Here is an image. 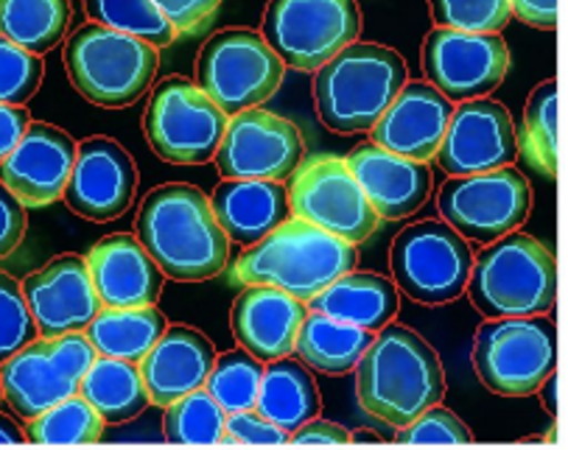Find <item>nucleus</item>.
Segmentation results:
<instances>
[{"mask_svg":"<svg viewBox=\"0 0 568 450\" xmlns=\"http://www.w3.org/2000/svg\"><path fill=\"white\" fill-rule=\"evenodd\" d=\"M165 328L169 325H165L163 310H158L154 305H146V308H101L84 328V336L99 356L141 364L143 356L165 334Z\"/></svg>","mask_w":568,"mask_h":450,"instance_id":"c756f323","label":"nucleus"},{"mask_svg":"<svg viewBox=\"0 0 568 450\" xmlns=\"http://www.w3.org/2000/svg\"><path fill=\"white\" fill-rule=\"evenodd\" d=\"M26 235V207L0 182V257H9Z\"/></svg>","mask_w":568,"mask_h":450,"instance_id":"c03bdc74","label":"nucleus"},{"mask_svg":"<svg viewBox=\"0 0 568 450\" xmlns=\"http://www.w3.org/2000/svg\"><path fill=\"white\" fill-rule=\"evenodd\" d=\"M160 57L152 45L88 23L68 37L65 68L77 93L90 104L123 110L143 99L158 76Z\"/></svg>","mask_w":568,"mask_h":450,"instance_id":"423d86ee","label":"nucleus"},{"mask_svg":"<svg viewBox=\"0 0 568 450\" xmlns=\"http://www.w3.org/2000/svg\"><path fill=\"white\" fill-rule=\"evenodd\" d=\"M0 398H3V389H0Z\"/></svg>","mask_w":568,"mask_h":450,"instance_id":"603ef678","label":"nucleus"},{"mask_svg":"<svg viewBox=\"0 0 568 450\" xmlns=\"http://www.w3.org/2000/svg\"><path fill=\"white\" fill-rule=\"evenodd\" d=\"M323 409V398L303 361L294 358H277L264 367L255 411L275 422L283 431H297L303 422L314 420Z\"/></svg>","mask_w":568,"mask_h":450,"instance_id":"cd10ccee","label":"nucleus"},{"mask_svg":"<svg viewBox=\"0 0 568 450\" xmlns=\"http://www.w3.org/2000/svg\"><path fill=\"white\" fill-rule=\"evenodd\" d=\"M465 288L487 319L540 316L557 299L555 255L538 238L513 229L481 249Z\"/></svg>","mask_w":568,"mask_h":450,"instance_id":"39448f33","label":"nucleus"},{"mask_svg":"<svg viewBox=\"0 0 568 450\" xmlns=\"http://www.w3.org/2000/svg\"><path fill=\"white\" fill-rule=\"evenodd\" d=\"M362 12L353 0H277L264 14V40L283 68L317 73L353 45Z\"/></svg>","mask_w":568,"mask_h":450,"instance_id":"1a4fd4ad","label":"nucleus"},{"mask_svg":"<svg viewBox=\"0 0 568 450\" xmlns=\"http://www.w3.org/2000/svg\"><path fill=\"white\" fill-rule=\"evenodd\" d=\"M468 426L454 411L432 406L417 415L409 426L398 428V444H470Z\"/></svg>","mask_w":568,"mask_h":450,"instance_id":"a19ab883","label":"nucleus"},{"mask_svg":"<svg viewBox=\"0 0 568 450\" xmlns=\"http://www.w3.org/2000/svg\"><path fill=\"white\" fill-rule=\"evenodd\" d=\"M211 207L227 241L241 246L258 244L292 218L283 182L224 180L213 193Z\"/></svg>","mask_w":568,"mask_h":450,"instance_id":"a878e982","label":"nucleus"},{"mask_svg":"<svg viewBox=\"0 0 568 450\" xmlns=\"http://www.w3.org/2000/svg\"><path fill=\"white\" fill-rule=\"evenodd\" d=\"M71 23L65 0H0V37L42 57L57 48Z\"/></svg>","mask_w":568,"mask_h":450,"instance_id":"2f4dec72","label":"nucleus"},{"mask_svg":"<svg viewBox=\"0 0 568 450\" xmlns=\"http://www.w3.org/2000/svg\"><path fill=\"white\" fill-rule=\"evenodd\" d=\"M305 303L272 286H246L235 297L230 325L250 356L258 361H277L294 352V339L303 325Z\"/></svg>","mask_w":568,"mask_h":450,"instance_id":"b1692460","label":"nucleus"},{"mask_svg":"<svg viewBox=\"0 0 568 450\" xmlns=\"http://www.w3.org/2000/svg\"><path fill=\"white\" fill-rule=\"evenodd\" d=\"M138 191V168L130 152L112 137H88L77 149L65 196L73 213L88 222H112L130 211Z\"/></svg>","mask_w":568,"mask_h":450,"instance_id":"6ab92c4d","label":"nucleus"},{"mask_svg":"<svg viewBox=\"0 0 568 450\" xmlns=\"http://www.w3.org/2000/svg\"><path fill=\"white\" fill-rule=\"evenodd\" d=\"M23 433L26 442L31 444H93L104 433V420L77 392L71 398L59 400L42 415L31 417Z\"/></svg>","mask_w":568,"mask_h":450,"instance_id":"473e14b6","label":"nucleus"},{"mask_svg":"<svg viewBox=\"0 0 568 450\" xmlns=\"http://www.w3.org/2000/svg\"><path fill=\"white\" fill-rule=\"evenodd\" d=\"M406 88V62L378 42H353L320 68L314 101L320 121L339 135L367 132Z\"/></svg>","mask_w":568,"mask_h":450,"instance_id":"20e7f679","label":"nucleus"},{"mask_svg":"<svg viewBox=\"0 0 568 450\" xmlns=\"http://www.w3.org/2000/svg\"><path fill=\"white\" fill-rule=\"evenodd\" d=\"M345 165L373 211L378 213V218L398 222V218L412 216L426 205L428 193H432V171L426 163L384 152L375 143L353 146L347 152Z\"/></svg>","mask_w":568,"mask_h":450,"instance_id":"4be33fe9","label":"nucleus"},{"mask_svg":"<svg viewBox=\"0 0 568 450\" xmlns=\"http://www.w3.org/2000/svg\"><path fill=\"white\" fill-rule=\"evenodd\" d=\"M524 154L538 165L544 174H557V82L538 84L529 95L527 112H524L521 132Z\"/></svg>","mask_w":568,"mask_h":450,"instance_id":"e433bc0d","label":"nucleus"},{"mask_svg":"<svg viewBox=\"0 0 568 450\" xmlns=\"http://www.w3.org/2000/svg\"><path fill=\"white\" fill-rule=\"evenodd\" d=\"M356 260L353 244L300 218H288L239 257L235 275L244 286L281 288L300 303H308L325 286L356 269Z\"/></svg>","mask_w":568,"mask_h":450,"instance_id":"7ed1b4c3","label":"nucleus"},{"mask_svg":"<svg viewBox=\"0 0 568 450\" xmlns=\"http://www.w3.org/2000/svg\"><path fill=\"white\" fill-rule=\"evenodd\" d=\"M510 68V48L501 34H463L434 29L423 42L426 84L448 101H476L498 88Z\"/></svg>","mask_w":568,"mask_h":450,"instance_id":"dca6fc26","label":"nucleus"},{"mask_svg":"<svg viewBox=\"0 0 568 450\" xmlns=\"http://www.w3.org/2000/svg\"><path fill=\"white\" fill-rule=\"evenodd\" d=\"M79 395L93 406L104 422H130L149 406L138 364L99 356L84 378L79 380Z\"/></svg>","mask_w":568,"mask_h":450,"instance_id":"7c9ffc66","label":"nucleus"},{"mask_svg":"<svg viewBox=\"0 0 568 450\" xmlns=\"http://www.w3.org/2000/svg\"><path fill=\"white\" fill-rule=\"evenodd\" d=\"M37 339L34 319L18 280L0 272V364Z\"/></svg>","mask_w":568,"mask_h":450,"instance_id":"ea45409f","label":"nucleus"},{"mask_svg":"<svg viewBox=\"0 0 568 450\" xmlns=\"http://www.w3.org/2000/svg\"><path fill=\"white\" fill-rule=\"evenodd\" d=\"M288 442L292 444H347L351 442V433L347 428H342L339 422L331 420H308L297 428V431L288 433Z\"/></svg>","mask_w":568,"mask_h":450,"instance_id":"a18cd8bd","label":"nucleus"},{"mask_svg":"<svg viewBox=\"0 0 568 450\" xmlns=\"http://www.w3.org/2000/svg\"><path fill=\"white\" fill-rule=\"evenodd\" d=\"M516 154L518 137L510 110L498 101L476 99L454 106L434 160L448 176H474L507 168Z\"/></svg>","mask_w":568,"mask_h":450,"instance_id":"f3484780","label":"nucleus"},{"mask_svg":"<svg viewBox=\"0 0 568 450\" xmlns=\"http://www.w3.org/2000/svg\"><path fill=\"white\" fill-rule=\"evenodd\" d=\"M452 115L454 104L446 95L437 93L426 82H412L400 90L398 99L369 129L373 132L369 143H375L384 152L398 154V157L428 163L446 137Z\"/></svg>","mask_w":568,"mask_h":450,"instance_id":"412c9836","label":"nucleus"},{"mask_svg":"<svg viewBox=\"0 0 568 450\" xmlns=\"http://www.w3.org/2000/svg\"><path fill=\"white\" fill-rule=\"evenodd\" d=\"M532 211V187L513 165L487 174L452 176L439 191V213L465 241L493 244L521 227Z\"/></svg>","mask_w":568,"mask_h":450,"instance_id":"ddd939ff","label":"nucleus"},{"mask_svg":"<svg viewBox=\"0 0 568 450\" xmlns=\"http://www.w3.org/2000/svg\"><path fill=\"white\" fill-rule=\"evenodd\" d=\"M224 444H288V431L277 428L255 409L235 411L224 420Z\"/></svg>","mask_w":568,"mask_h":450,"instance_id":"79ce46f5","label":"nucleus"},{"mask_svg":"<svg viewBox=\"0 0 568 450\" xmlns=\"http://www.w3.org/2000/svg\"><path fill=\"white\" fill-rule=\"evenodd\" d=\"M557 367V325L549 316L490 319L476 330L474 369L501 398L538 392Z\"/></svg>","mask_w":568,"mask_h":450,"instance_id":"0eeeda50","label":"nucleus"},{"mask_svg":"<svg viewBox=\"0 0 568 450\" xmlns=\"http://www.w3.org/2000/svg\"><path fill=\"white\" fill-rule=\"evenodd\" d=\"M224 420L227 415L211 398V392L194 389L165 406L163 437L174 444H222Z\"/></svg>","mask_w":568,"mask_h":450,"instance_id":"f704fd0d","label":"nucleus"},{"mask_svg":"<svg viewBox=\"0 0 568 450\" xmlns=\"http://www.w3.org/2000/svg\"><path fill=\"white\" fill-rule=\"evenodd\" d=\"M351 439H356V442H378V437H373V433H356Z\"/></svg>","mask_w":568,"mask_h":450,"instance_id":"3c124183","label":"nucleus"},{"mask_svg":"<svg viewBox=\"0 0 568 450\" xmlns=\"http://www.w3.org/2000/svg\"><path fill=\"white\" fill-rule=\"evenodd\" d=\"M26 442V433L12 417L0 415V444H23Z\"/></svg>","mask_w":568,"mask_h":450,"instance_id":"09e8293b","label":"nucleus"},{"mask_svg":"<svg viewBox=\"0 0 568 450\" xmlns=\"http://www.w3.org/2000/svg\"><path fill=\"white\" fill-rule=\"evenodd\" d=\"M84 260L101 308H146L163 292V272L135 235H106Z\"/></svg>","mask_w":568,"mask_h":450,"instance_id":"5701e85b","label":"nucleus"},{"mask_svg":"<svg viewBox=\"0 0 568 450\" xmlns=\"http://www.w3.org/2000/svg\"><path fill=\"white\" fill-rule=\"evenodd\" d=\"M213 160L224 180L286 182L305 163V141L286 117L246 110L230 117Z\"/></svg>","mask_w":568,"mask_h":450,"instance_id":"2eb2a0df","label":"nucleus"},{"mask_svg":"<svg viewBox=\"0 0 568 450\" xmlns=\"http://www.w3.org/2000/svg\"><path fill=\"white\" fill-rule=\"evenodd\" d=\"M213 361H216V350H213L211 339L202 336L200 330L187 328V325L165 328L158 345L138 364L149 403L165 409L182 395L202 389L207 375H211Z\"/></svg>","mask_w":568,"mask_h":450,"instance_id":"393cba45","label":"nucleus"},{"mask_svg":"<svg viewBox=\"0 0 568 450\" xmlns=\"http://www.w3.org/2000/svg\"><path fill=\"white\" fill-rule=\"evenodd\" d=\"M544 406H549V411L555 415L557 411V380H555V372L549 375V378L544 380Z\"/></svg>","mask_w":568,"mask_h":450,"instance_id":"8fccbe9b","label":"nucleus"},{"mask_svg":"<svg viewBox=\"0 0 568 450\" xmlns=\"http://www.w3.org/2000/svg\"><path fill=\"white\" fill-rule=\"evenodd\" d=\"M389 266L395 286L415 303L446 305L468 286L474 252L446 222H417L395 235Z\"/></svg>","mask_w":568,"mask_h":450,"instance_id":"9b49d317","label":"nucleus"},{"mask_svg":"<svg viewBox=\"0 0 568 450\" xmlns=\"http://www.w3.org/2000/svg\"><path fill=\"white\" fill-rule=\"evenodd\" d=\"M138 235L163 277L176 283L213 280L230 260V241L196 185H160L138 211Z\"/></svg>","mask_w":568,"mask_h":450,"instance_id":"f257e3e1","label":"nucleus"},{"mask_svg":"<svg viewBox=\"0 0 568 450\" xmlns=\"http://www.w3.org/2000/svg\"><path fill=\"white\" fill-rule=\"evenodd\" d=\"M88 14L90 23L106 25L118 34L146 42L154 51L171 45L176 37L154 0H90Z\"/></svg>","mask_w":568,"mask_h":450,"instance_id":"72a5a7b5","label":"nucleus"},{"mask_svg":"<svg viewBox=\"0 0 568 450\" xmlns=\"http://www.w3.org/2000/svg\"><path fill=\"white\" fill-rule=\"evenodd\" d=\"M77 143L51 123H31L23 141L0 163V182L23 207H48L65 193Z\"/></svg>","mask_w":568,"mask_h":450,"instance_id":"aec40b11","label":"nucleus"},{"mask_svg":"<svg viewBox=\"0 0 568 450\" xmlns=\"http://www.w3.org/2000/svg\"><path fill=\"white\" fill-rule=\"evenodd\" d=\"M23 297L40 339L79 334L101 310L88 260L79 255H59L51 264L23 280Z\"/></svg>","mask_w":568,"mask_h":450,"instance_id":"a211bd4d","label":"nucleus"},{"mask_svg":"<svg viewBox=\"0 0 568 450\" xmlns=\"http://www.w3.org/2000/svg\"><path fill=\"white\" fill-rule=\"evenodd\" d=\"M31 126V117L23 106L0 104V163L14 152L20 141H23L26 129Z\"/></svg>","mask_w":568,"mask_h":450,"instance_id":"49530a36","label":"nucleus"},{"mask_svg":"<svg viewBox=\"0 0 568 450\" xmlns=\"http://www.w3.org/2000/svg\"><path fill=\"white\" fill-rule=\"evenodd\" d=\"M308 305L317 314L334 316V319L375 334L398 314L400 294L389 277L373 275V272H347L339 280L325 286L317 297H311Z\"/></svg>","mask_w":568,"mask_h":450,"instance_id":"bb28decb","label":"nucleus"},{"mask_svg":"<svg viewBox=\"0 0 568 450\" xmlns=\"http://www.w3.org/2000/svg\"><path fill=\"white\" fill-rule=\"evenodd\" d=\"M283 73L277 53L250 29L219 31L196 59V88L227 117L266 104L283 84Z\"/></svg>","mask_w":568,"mask_h":450,"instance_id":"6e6552de","label":"nucleus"},{"mask_svg":"<svg viewBox=\"0 0 568 450\" xmlns=\"http://www.w3.org/2000/svg\"><path fill=\"white\" fill-rule=\"evenodd\" d=\"M40 84L42 59L0 37V104H26Z\"/></svg>","mask_w":568,"mask_h":450,"instance_id":"58836bf2","label":"nucleus"},{"mask_svg":"<svg viewBox=\"0 0 568 450\" xmlns=\"http://www.w3.org/2000/svg\"><path fill=\"white\" fill-rule=\"evenodd\" d=\"M174 31H196L219 12L216 0H154Z\"/></svg>","mask_w":568,"mask_h":450,"instance_id":"37998d69","label":"nucleus"},{"mask_svg":"<svg viewBox=\"0 0 568 450\" xmlns=\"http://www.w3.org/2000/svg\"><path fill=\"white\" fill-rule=\"evenodd\" d=\"M261 378H264V361H258L241 347V350L216 356L205 389L222 406L224 415H235V411L255 409Z\"/></svg>","mask_w":568,"mask_h":450,"instance_id":"c9c22d12","label":"nucleus"},{"mask_svg":"<svg viewBox=\"0 0 568 450\" xmlns=\"http://www.w3.org/2000/svg\"><path fill=\"white\" fill-rule=\"evenodd\" d=\"M356 395L375 420L404 428L446 395L437 350L404 325H384L356 364Z\"/></svg>","mask_w":568,"mask_h":450,"instance_id":"f03ea898","label":"nucleus"},{"mask_svg":"<svg viewBox=\"0 0 568 450\" xmlns=\"http://www.w3.org/2000/svg\"><path fill=\"white\" fill-rule=\"evenodd\" d=\"M292 176L288 187L292 218L325 229L353 246L364 244L382 224L342 157L305 160Z\"/></svg>","mask_w":568,"mask_h":450,"instance_id":"4468645a","label":"nucleus"},{"mask_svg":"<svg viewBox=\"0 0 568 450\" xmlns=\"http://www.w3.org/2000/svg\"><path fill=\"white\" fill-rule=\"evenodd\" d=\"M230 117L185 76H169L149 99V146L174 165H202L216 157Z\"/></svg>","mask_w":568,"mask_h":450,"instance_id":"9d476101","label":"nucleus"},{"mask_svg":"<svg viewBox=\"0 0 568 450\" xmlns=\"http://www.w3.org/2000/svg\"><path fill=\"white\" fill-rule=\"evenodd\" d=\"M432 18L439 29L463 34H501L510 23L513 9L507 0H434Z\"/></svg>","mask_w":568,"mask_h":450,"instance_id":"4c0bfd02","label":"nucleus"},{"mask_svg":"<svg viewBox=\"0 0 568 450\" xmlns=\"http://www.w3.org/2000/svg\"><path fill=\"white\" fill-rule=\"evenodd\" d=\"M369 341H373L369 330L311 310V314H305L303 325L297 330L294 352H297L305 367L317 369V372L345 375L356 369L358 358L364 356Z\"/></svg>","mask_w":568,"mask_h":450,"instance_id":"c85d7f7f","label":"nucleus"},{"mask_svg":"<svg viewBox=\"0 0 568 450\" xmlns=\"http://www.w3.org/2000/svg\"><path fill=\"white\" fill-rule=\"evenodd\" d=\"M99 358L88 336L65 334L34 339L0 364V389L20 417L42 415L79 392V380Z\"/></svg>","mask_w":568,"mask_h":450,"instance_id":"f8f14e48","label":"nucleus"},{"mask_svg":"<svg viewBox=\"0 0 568 450\" xmlns=\"http://www.w3.org/2000/svg\"><path fill=\"white\" fill-rule=\"evenodd\" d=\"M557 3L560 0H510V9L532 29L551 31L557 25Z\"/></svg>","mask_w":568,"mask_h":450,"instance_id":"de8ad7c7","label":"nucleus"}]
</instances>
